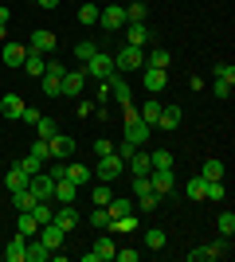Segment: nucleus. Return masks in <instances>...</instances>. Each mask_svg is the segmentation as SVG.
Masks as SVG:
<instances>
[{
	"mask_svg": "<svg viewBox=\"0 0 235 262\" xmlns=\"http://www.w3.org/2000/svg\"><path fill=\"white\" fill-rule=\"evenodd\" d=\"M224 196H227V184H224V180H208V188H204V200H216V204H220Z\"/></svg>",
	"mask_w": 235,
	"mask_h": 262,
	"instance_id": "39",
	"label": "nucleus"
},
{
	"mask_svg": "<svg viewBox=\"0 0 235 262\" xmlns=\"http://www.w3.org/2000/svg\"><path fill=\"white\" fill-rule=\"evenodd\" d=\"M32 157H39V161H51V145H47V137H35Z\"/></svg>",
	"mask_w": 235,
	"mask_h": 262,
	"instance_id": "47",
	"label": "nucleus"
},
{
	"mask_svg": "<svg viewBox=\"0 0 235 262\" xmlns=\"http://www.w3.org/2000/svg\"><path fill=\"white\" fill-rule=\"evenodd\" d=\"M35 125H39V137H55V133H59L55 118H39V121H35Z\"/></svg>",
	"mask_w": 235,
	"mask_h": 262,
	"instance_id": "48",
	"label": "nucleus"
},
{
	"mask_svg": "<svg viewBox=\"0 0 235 262\" xmlns=\"http://www.w3.org/2000/svg\"><path fill=\"white\" fill-rule=\"evenodd\" d=\"M122 168H125L122 157H118V153H106V157H98V168H94V176L110 184V180H118V176H122Z\"/></svg>",
	"mask_w": 235,
	"mask_h": 262,
	"instance_id": "5",
	"label": "nucleus"
},
{
	"mask_svg": "<svg viewBox=\"0 0 235 262\" xmlns=\"http://www.w3.org/2000/svg\"><path fill=\"white\" fill-rule=\"evenodd\" d=\"M141 192H153V188H149V176H134V196H141Z\"/></svg>",
	"mask_w": 235,
	"mask_h": 262,
	"instance_id": "54",
	"label": "nucleus"
},
{
	"mask_svg": "<svg viewBox=\"0 0 235 262\" xmlns=\"http://www.w3.org/2000/svg\"><path fill=\"white\" fill-rule=\"evenodd\" d=\"M106 208H110V215L118 219V215H130V211H134V200H110Z\"/></svg>",
	"mask_w": 235,
	"mask_h": 262,
	"instance_id": "44",
	"label": "nucleus"
},
{
	"mask_svg": "<svg viewBox=\"0 0 235 262\" xmlns=\"http://www.w3.org/2000/svg\"><path fill=\"white\" fill-rule=\"evenodd\" d=\"M82 75H87V78H94V82L110 78V75H114V55H106V51L98 47V51H94V55L87 59V63H82Z\"/></svg>",
	"mask_w": 235,
	"mask_h": 262,
	"instance_id": "1",
	"label": "nucleus"
},
{
	"mask_svg": "<svg viewBox=\"0 0 235 262\" xmlns=\"http://www.w3.org/2000/svg\"><path fill=\"white\" fill-rule=\"evenodd\" d=\"M141 67H145V47L125 43L122 51L114 55V71H118V75H130V71H141Z\"/></svg>",
	"mask_w": 235,
	"mask_h": 262,
	"instance_id": "2",
	"label": "nucleus"
},
{
	"mask_svg": "<svg viewBox=\"0 0 235 262\" xmlns=\"http://www.w3.org/2000/svg\"><path fill=\"white\" fill-rule=\"evenodd\" d=\"M114 258L118 262H137V251H114Z\"/></svg>",
	"mask_w": 235,
	"mask_h": 262,
	"instance_id": "58",
	"label": "nucleus"
},
{
	"mask_svg": "<svg viewBox=\"0 0 235 262\" xmlns=\"http://www.w3.org/2000/svg\"><path fill=\"white\" fill-rule=\"evenodd\" d=\"M141 82H145L149 94H161L165 82H168V71H165V67H141Z\"/></svg>",
	"mask_w": 235,
	"mask_h": 262,
	"instance_id": "9",
	"label": "nucleus"
},
{
	"mask_svg": "<svg viewBox=\"0 0 235 262\" xmlns=\"http://www.w3.org/2000/svg\"><path fill=\"white\" fill-rule=\"evenodd\" d=\"M16 231H20L24 239H32L35 231H39V219H35L32 211H20V219H16Z\"/></svg>",
	"mask_w": 235,
	"mask_h": 262,
	"instance_id": "24",
	"label": "nucleus"
},
{
	"mask_svg": "<svg viewBox=\"0 0 235 262\" xmlns=\"http://www.w3.org/2000/svg\"><path fill=\"white\" fill-rule=\"evenodd\" d=\"M216 231H220L224 239H231V235H235V215H231V211H224V215H216Z\"/></svg>",
	"mask_w": 235,
	"mask_h": 262,
	"instance_id": "35",
	"label": "nucleus"
},
{
	"mask_svg": "<svg viewBox=\"0 0 235 262\" xmlns=\"http://www.w3.org/2000/svg\"><path fill=\"white\" fill-rule=\"evenodd\" d=\"M157 204H161L157 192H141V196H137V208H141V211H157Z\"/></svg>",
	"mask_w": 235,
	"mask_h": 262,
	"instance_id": "46",
	"label": "nucleus"
},
{
	"mask_svg": "<svg viewBox=\"0 0 235 262\" xmlns=\"http://www.w3.org/2000/svg\"><path fill=\"white\" fill-rule=\"evenodd\" d=\"M24 71H28L32 78H44V75H47V59H44L39 51H28V59H24Z\"/></svg>",
	"mask_w": 235,
	"mask_h": 262,
	"instance_id": "23",
	"label": "nucleus"
},
{
	"mask_svg": "<svg viewBox=\"0 0 235 262\" xmlns=\"http://www.w3.org/2000/svg\"><path fill=\"white\" fill-rule=\"evenodd\" d=\"M28 192H32L35 200H51V192H55V180H51V172H35L32 180H28Z\"/></svg>",
	"mask_w": 235,
	"mask_h": 262,
	"instance_id": "10",
	"label": "nucleus"
},
{
	"mask_svg": "<svg viewBox=\"0 0 235 262\" xmlns=\"http://www.w3.org/2000/svg\"><path fill=\"white\" fill-rule=\"evenodd\" d=\"M75 196H78V184H71L67 176H63V180H55V192H51V200H59V204H75Z\"/></svg>",
	"mask_w": 235,
	"mask_h": 262,
	"instance_id": "19",
	"label": "nucleus"
},
{
	"mask_svg": "<svg viewBox=\"0 0 235 262\" xmlns=\"http://www.w3.org/2000/svg\"><path fill=\"white\" fill-rule=\"evenodd\" d=\"M98 24L106 32H122L125 28V4H106V8H98Z\"/></svg>",
	"mask_w": 235,
	"mask_h": 262,
	"instance_id": "4",
	"label": "nucleus"
},
{
	"mask_svg": "<svg viewBox=\"0 0 235 262\" xmlns=\"http://www.w3.org/2000/svg\"><path fill=\"white\" fill-rule=\"evenodd\" d=\"M78 24H82V28H94V24H98V4H82V8H78Z\"/></svg>",
	"mask_w": 235,
	"mask_h": 262,
	"instance_id": "38",
	"label": "nucleus"
},
{
	"mask_svg": "<svg viewBox=\"0 0 235 262\" xmlns=\"http://www.w3.org/2000/svg\"><path fill=\"white\" fill-rule=\"evenodd\" d=\"M216 78H224V82H231V86H235V67L231 63H216Z\"/></svg>",
	"mask_w": 235,
	"mask_h": 262,
	"instance_id": "50",
	"label": "nucleus"
},
{
	"mask_svg": "<svg viewBox=\"0 0 235 262\" xmlns=\"http://www.w3.org/2000/svg\"><path fill=\"white\" fill-rule=\"evenodd\" d=\"M90 196H94V208H106V204H110V200H114V192H110V188H106V180H98V188H94Z\"/></svg>",
	"mask_w": 235,
	"mask_h": 262,
	"instance_id": "40",
	"label": "nucleus"
},
{
	"mask_svg": "<svg viewBox=\"0 0 235 262\" xmlns=\"http://www.w3.org/2000/svg\"><path fill=\"white\" fill-rule=\"evenodd\" d=\"M200 176H204V180H224V161L208 157V161L200 164Z\"/></svg>",
	"mask_w": 235,
	"mask_h": 262,
	"instance_id": "28",
	"label": "nucleus"
},
{
	"mask_svg": "<svg viewBox=\"0 0 235 262\" xmlns=\"http://www.w3.org/2000/svg\"><path fill=\"white\" fill-rule=\"evenodd\" d=\"M168 63H173V55H168L165 47H157V51L145 55V67H165V71H168Z\"/></svg>",
	"mask_w": 235,
	"mask_h": 262,
	"instance_id": "36",
	"label": "nucleus"
},
{
	"mask_svg": "<svg viewBox=\"0 0 235 262\" xmlns=\"http://www.w3.org/2000/svg\"><path fill=\"white\" fill-rule=\"evenodd\" d=\"M137 114H141V121H145V125H157V114H161V102H157V98H149L145 106L137 110Z\"/></svg>",
	"mask_w": 235,
	"mask_h": 262,
	"instance_id": "37",
	"label": "nucleus"
},
{
	"mask_svg": "<svg viewBox=\"0 0 235 262\" xmlns=\"http://www.w3.org/2000/svg\"><path fill=\"white\" fill-rule=\"evenodd\" d=\"M63 176H67V164L59 161V164H55V168H51V180H63Z\"/></svg>",
	"mask_w": 235,
	"mask_h": 262,
	"instance_id": "61",
	"label": "nucleus"
},
{
	"mask_svg": "<svg viewBox=\"0 0 235 262\" xmlns=\"http://www.w3.org/2000/svg\"><path fill=\"white\" fill-rule=\"evenodd\" d=\"M28 180H32V176L24 172L20 164H12V168H8V180H4V184H8L12 192H20V188H28Z\"/></svg>",
	"mask_w": 235,
	"mask_h": 262,
	"instance_id": "27",
	"label": "nucleus"
},
{
	"mask_svg": "<svg viewBox=\"0 0 235 262\" xmlns=\"http://www.w3.org/2000/svg\"><path fill=\"white\" fill-rule=\"evenodd\" d=\"M204 188H208V180H204V176H192L188 184H184V196L200 204V200H204Z\"/></svg>",
	"mask_w": 235,
	"mask_h": 262,
	"instance_id": "33",
	"label": "nucleus"
},
{
	"mask_svg": "<svg viewBox=\"0 0 235 262\" xmlns=\"http://www.w3.org/2000/svg\"><path fill=\"white\" fill-rule=\"evenodd\" d=\"M90 176H94V172H90L87 164H75V161L67 164V180H71V184H78V188H82V184H90Z\"/></svg>",
	"mask_w": 235,
	"mask_h": 262,
	"instance_id": "25",
	"label": "nucleus"
},
{
	"mask_svg": "<svg viewBox=\"0 0 235 262\" xmlns=\"http://www.w3.org/2000/svg\"><path fill=\"white\" fill-rule=\"evenodd\" d=\"M149 164H153V168H173V153H168V149H157V153H149Z\"/></svg>",
	"mask_w": 235,
	"mask_h": 262,
	"instance_id": "43",
	"label": "nucleus"
},
{
	"mask_svg": "<svg viewBox=\"0 0 235 262\" xmlns=\"http://www.w3.org/2000/svg\"><path fill=\"white\" fill-rule=\"evenodd\" d=\"M180 121H184V110H180V106H161V114H157V129H180Z\"/></svg>",
	"mask_w": 235,
	"mask_h": 262,
	"instance_id": "15",
	"label": "nucleus"
},
{
	"mask_svg": "<svg viewBox=\"0 0 235 262\" xmlns=\"http://www.w3.org/2000/svg\"><path fill=\"white\" fill-rule=\"evenodd\" d=\"M24 59H28V47L4 39V63H8V67H24Z\"/></svg>",
	"mask_w": 235,
	"mask_h": 262,
	"instance_id": "21",
	"label": "nucleus"
},
{
	"mask_svg": "<svg viewBox=\"0 0 235 262\" xmlns=\"http://www.w3.org/2000/svg\"><path fill=\"white\" fill-rule=\"evenodd\" d=\"M114 251H118V247H114V239H106V235H102V239L94 243L87 254H82V262H110V258H114Z\"/></svg>",
	"mask_w": 235,
	"mask_h": 262,
	"instance_id": "12",
	"label": "nucleus"
},
{
	"mask_svg": "<svg viewBox=\"0 0 235 262\" xmlns=\"http://www.w3.org/2000/svg\"><path fill=\"white\" fill-rule=\"evenodd\" d=\"M0 39H8V8L0 4Z\"/></svg>",
	"mask_w": 235,
	"mask_h": 262,
	"instance_id": "56",
	"label": "nucleus"
},
{
	"mask_svg": "<svg viewBox=\"0 0 235 262\" xmlns=\"http://www.w3.org/2000/svg\"><path fill=\"white\" fill-rule=\"evenodd\" d=\"M47 258H51V251H47L44 243L32 235V239H28V247H24V262H47Z\"/></svg>",
	"mask_w": 235,
	"mask_h": 262,
	"instance_id": "20",
	"label": "nucleus"
},
{
	"mask_svg": "<svg viewBox=\"0 0 235 262\" xmlns=\"http://www.w3.org/2000/svg\"><path fill=\"white\" fill-rule=\"evenodd\" d=\"M35 239L44 243L47 251H59V247L67 243V231H63V227H55V223H39V231H35Z\"/></svg>",
	"mask_w": 235,
	"mask_h": 262,
	"instance_id": "6",
	"label": "nucleus"
},
{
	"mask_svg": "<svg viewBox=\"0 0 235 262\" xmlns=\"http://www.w3.org/2000/svg\"><path fill=\"white\" fill-rule=\"evenodd\" d=\"M134 149H137V145H134V141H125V137H122V145H114V153L122 157V161H130V157H134Z\"/></svg>",
	"mask_w": 235,
	"mask_h": 262,
	"instance_id": "52",
	"label": "nucleus"
},
{
	"mask_svg": "<svg viewBox=\"0 0 235 262\" xmlns=\"http://www.w3.org/2000/svg\"><path fill=\"white\" fill-rule=\"evenodd\" d=\"M94 110H98V102H78V118H90Z\"/></svg>",
	"mask_w": 235,
	"mask_h": 262,
	"instance_id": "57",
	"label": "nucleus"
},
{
	"mask_svg": "<svg viewBox=\"0 0 235 262\" xmlns=\"http://www.w3.org/2000/svg\"><path fill=\"white\" fill-rule=\"evenodd\" d=\"M24 121H28V125H35V121H39V110H28V106H24Z\"/></svg>",
	"mask_w": 235,
	"mask_h": 262,
	"instance_id": "60",
	"label": "nucleus"
},
{
	"mask_svg": "<svg viewBox=\"0 0 235 262\" xmlns=\"http://www.w3.org/2000/svg\"><path fill=\"white\" fill-rule=\"evenodd\" d=\"M200 251H204V262H208V258H227V254H231V239L220 235L216 243H208V247H200Z\"/></svg>",
	"mask_w": 235,
	"mask_h": 262,
	"instance_id": "22",
	"label": "nucleus"
},
{
	"mask_svg": "<svg viewBox=\"0 0 235 262\" xmlns=\"http://www.w3.org/2000/svg\"><path fill=\"white\" fill-rule=\"evenodd\" d=\"M0 118H8V121L24 118V98L20 94H4V98H0Z\"/></svg>",
	"mask_w": 235,
	"mask_h": 262,
	"instance_id": "18",
	"label": "nucleus"
},
{
	"mask_svg": "<svg viewBox=\"0 0 235 262\" xmlns=\"http://www.w3.org/2000/svg\"><path fill=\"white\" fill-rule=\"evenodd\" d=\"M106 82H110V98L118 102V106H130V102H134V94H130V82H125V75H118V71H114V75L106 78Z\"/></svg>",
	"mask_w": 235,
	"mask_h": 262,
	"instance_id": "11",
	"label": "nucleus"
},
{
	"mask_svg": "<svg viewBox=\"0 0 235 262\" xmlns=\"http://www.w3.org/2000/svg\"><path fill=\"white\" fill-rule=\"evenodd\" d=\"M47 75H59V78H63V75H67V63H47Z\"/></svg>",
	"mask_w": 235,
	"mask_h": 262,
	"instance_id": "59",
	"label": "nucleus"
},
{
	"mask_svg": "<svg viewBox=\"0 0 235 262\" xmlns=\"http://www.w3.org/2000/svg\"><path fill=\"white\" fill-rule=\"evenodd\" d=\"M122 32H125V43H130V47H145L149 39H153V32H149L145 24H125Z\"/></svg>",
	"mask_w": 235,
	"mask_h": 262,
	"instance_id": "17",
	"label": "nucleus"
},
{
	"mask_svg": "<svg viewBox=\"0 0 235 262\" xmlns=\"http://www.w3.org/2000/svg\"><path fill=\"white\" fill-rule=\"evenodd\" d=\"M106 231H118V235H130V231H137V219H134V211L130 215H118V219H110V227Z\"/></svg>",
	"mask_w": 235,
	"mask_h": 262,
	"instance_id": "29",
	"label": "nucleus"
},
{
	"mask_svg": "<svg viewBox=\"0 0 235 262\" xmlns=\"http://www.w3.org/2000/svg\"><path fill=\"white\" fill-rule=\"evenodd\" d=\"M82 90H87V75H82V67H75V71L67 67V75H63V82H59V94H71V98H78Z\"/></svg>",
	"mask_w": 235,
	"mask_h": 262,
	"instance_id": "8",
	"label": "nucleus"
},
{
	"mask_svg": "<svg viewBox=\"0 0 235 262\" xmlns=\"http://www.w3.org/2000/svg\"><path fill=\"white\" fill-rule=\"evenodd\" d=\"M110 208H94V211H90V215H87V223H94V227H98V231H106V227H110Z\"/></svg>",
	"mask_w": 235,
	"mask_h": 262,
	"instance_id": "34",
	"label": "nucleus"
},
{
	"mask_svg": "<svg viewBox=\"0 0 235 262\" xmlns=\"http://www.w3.org/2000/svg\"><path fill=\"white\" fill-rule=\"evenodd\" d=\"M149 188H153L157 196H168V192L177 188V176H173V168H149Z\"/></svg>",
	"mask_w": 235,
	"mask_h": 262,
	"instance_id": "7",
	"label": "nucleus"
},
{
	"mask_svg": "<svg viewBox=\"0 0 235 262\" xmlns=\"http://www.w3.org/2000/svg\"><path fill=\"white\" fill-rule=\"evenodd\" d=\"M16 164H20V168H24V172H28V176H35V172H39V164H44V161H39V157H20V161H16Z\"/></svg>",
	"mask_w": 235,
	"mask_h": 262,
	"instance_id": "49",
	"label": "nucleus"
},
{
	"mask_svg": "<svg viewBox=\"0 0 235 262\" xmlns=\"http://www.w3.org/2000/svg\"><path fill=\"white\" fill-rule=\"evenodd\" d=\"M122 110H125V141L145 145V141H149V129H153V125H145V121H141V114L134 110V102H130V106H122Z\"/></svg>",
	"mask_w": 235,
	"mask_h": 262,
	"instance_id": "3",
	"label": "nucleus"
},
{
	"mask_svg": "<svg viewBox=\"0 0 235 262\" xmlns=\"http://www.w3.org/2000/svg\"><path fill=\"white\" fill-rule=\"evenodd\" d=\"M78 211H75V204H59V211H51V223L55 227H63V231H75V223H78Z\"/></svg>",
	"mask_w": 235,
	"mask_h": 262,
	"instance_id": "13",
	"label": "nucleus"
},
{
	"mask_svg": "<svg viewBox=\"0 0 235 262\" xmlns=\"http://www.w3.org/2000/svg\"><path fill=\"white\" fill-rule=\"evenodd\" d=\"M149 8H145V0H134V4H125V24H145Z\"/></svg>",
	"mask_w": 235,
	"mask_h": 262,
	"instance_id": "26",
	"label": "nucleus"
},
{
	"mask_svg": "<svg viewBox=\"0 0 235 262\" xmlns=\"http://www.w3.org/2000/svg\"><path fill=\"white\" fill-rule=\"evenodd\" d=\"M51 145V161H63V157H75V141H71L67 133H55V137H47Z\"/></svg>",
	"mask_w": 235,
	"mask_h": 262,
	"instance_id": "16",
	"label": "nucleus"
},
{
	"mask_svg": "<svg viewBox=\"0 0 235 262\" xmlns=\"http://www.w3.org/2000/svg\"><path fill=\"white\" fill-rule=\"evenodd\" d=\"M94 51H98V43H94V39H82V43H75V59H78V63H87Z\"/></svg>",
	"mask_w": 235,
	"mask_h": 262,
	"instance_id": "42",
	"label": "nucleus"
},
{
	"mask_svg": "<svg viewBox=\"0 0 235 262\" xmlns=\"http://www.w3.org/2000/svg\"><path fill=\"white\" fill-rule=\"evenodd\" d=\"M12 204H16V211H32L35 204H39V200H35L32 192H28V188H20V192H12Z\"/></svg>",
	"mask_w": 235,
	"mask_h": 262,
	"instance_id": "32",
	"label": "nucleus"
},
{
	"mask_svg": "<svg viewBox=\"0 0 235 262\" xmlns=\"http://www.w3.org/2000/svg\"><path fill=\"white\" fill-rule=\"evenodd\" d=\"M212 94H216V98H231V82L216 78V82H212Z\"/></svg>",
	"mask_w": 235,
	"mask_h": 262,
	"instance_id": "51",
	"label": "nucleus"
},
{
	"mask_svg": "<svg viewBox=\"0 0 235 262\" xmlns=\"http://www.w3.org/2000/svg\"><path fill=\"white\" fill-rule=\"evenodd\" d=\"M24 247H28V239H24L20 231H16V239L8 243V251H4V258H8V262H24Z\"/></svg>",
	"mask_w": 235,
	"mask_h": 262,
	"instance_id": "30",
	"label": "nucleus"
},
{
	"mask_svg": "<svg viewBox=\"0 0 235 262\" xmlns=\"http://www.w3.org/2000/svg\"><path fill=\"white\" fill-rule=\"evenodd\" d=\"M94 98H98V106H106V98H110V82H106V78L98 82V94H94Z\"/></svg>",
	"mask_w": 235,
	"mask_h": 262,
	"instance_id": "55",
	"label": "nucleus"
},
{
	"mask_svg": "<svg viewBox=\"0 0 235 262\" xmlns=\"http://www.w3.org/2000/svg\"><path fill=\"white\" fill-rule=\"evenodd\" d=\"M145 247H149V251H161V247H165V231H161V227H149L145 231Z\"/></svg>",
	"mask_w": 235,
	"mask_h": 262,
	"instance_id": "41",
	"label": "nucleus"
},
{
	"mask_svg": "<svg viewBox=\"0 0 235 262\" xmlns=\"http://www.w3.org/2000/svg\"><path fill=\"white\" fill-rule=\"evenodd\" d=\"M39 82H44V94H47V98H59V82H63L59 75H44Z\"/></svg>",
	"mask_w": 235,
	"mask_h": 262,
	"instance_id": "45",
	"label": "nucleus"
},
{
	"mask_svg": "<svg viewBox=\"0 0 235 262\" xmlns=\"http://www.w3.org/2000/svg\"><path fill=\"white\" fill-rule=\"evenodd\" d=\"M59 47V39H55V32H32V43H28V51H39V55H51Z\"/></svg>",
	"mask_w": 235,
	"mask_h": 262,
	"instance_id": "14",
	"label": "nucleus"
},
{
	"mask_svg": "<svg viewBox=\"0 0 235 262\" xmlns=\"http://www.w3.org/2000/svg\"><path fill=\"white\" fill-rule=\"evenodd\" d=\"M130 168H134V176H149V168H153V164H149V153H137L134 149V157H130Z\"/></svg>",
	"mask_w": 235,
	"mask_h": 262,
	"instance_id": "31",
	"label": "nucleus"
},
{
	"mask_svg": "<svg viewBox=\"0 0 235 262\" xmlns=\"http://www.w3.org/2000/svg\"><path fill=\"white\" fill-rule=\"evenodd\" d=\"M39 8H59V0H39Z\"/></svg>",
	"mask_w": 235,
	"mask_h": 262,
	"instance_id": "62",
	"label": "nucleus"
},
{
	"mask_svg": "<svg viewBox=\"0 0 235 262\" xmlns=\"http://www.w3.org/2000/svg\"><path fill=\"white\" fill-rule=\"evenodd\" d=\"M106 153H114V141L110 137H98L94 141V157H106Z\"/></svg>",
	"mask_w": 235,
	"mask_h": 262,
	"instance_id": "53",
	"label": "nucleus"
}]
</instances>
